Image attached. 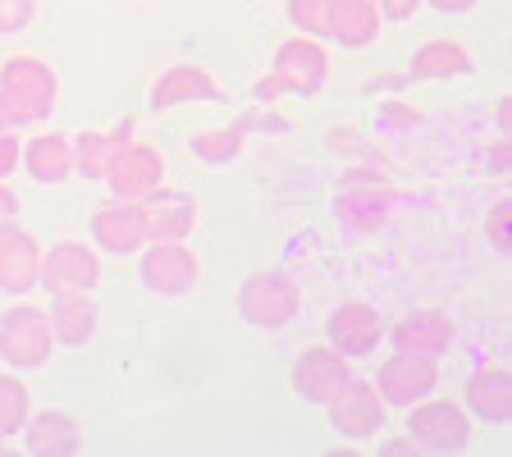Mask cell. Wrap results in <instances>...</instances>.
Returning a JSON list of instances; mask_svg holds the SVG:
<instances>
[{
    "instance_id": "6da1fadb",
    "label": "cell",
    "mask_w": 512,
    "mask_h": 457,
    "mask_svg": "<svg viewBox=\"0 0 512 457\" xmlns=\"http://www.w3.org/2000/svg\"><path fill=\"white\" fill-rule=\"evenodd\" d=\"M55 96H60V78L46 55L14 51L0 64V115L10 128L46 124L55 115Z\"/></svg>"
},
{
    "instance_id": "7a4b0ae2",
    "label": "cell",
    "mask_w": 512,
    "mask_h": 457,
    "mask_svg": "<svg viewBox=\"0 0 512 457\" xmlns=\"http://www.w3.org/2000/svg\"><path fill=\"white\" fill-rule=\"evenodd\" d=\"M55 348L60 343H55L51 316L42 307H32L28 298L5 307V316H0V362L10 371H37V366L51 362Z\"/></svg>"
},
{
    "instance_id": "3957f363",
    "label": "cell",
    "mask_w": 512,
    "mask_h": 457,
    "mask_svg": "<svg viewBox=\"0 0 512 457\" xmlns=\"http://www.w3.org/2000/svg\"><path fill=\"white\" fill-rule=\"evenodd\" d=\"M298 307L302 293L284 270H252L238 284V316L256 330H284V325L298 320Z\"/></svg>"
},
{
    "instance_id": "277c9868",
    "label": "cell",
    "mask_w": 512,
    "mask_h": 457,
    "mask_svg": "<svg viewBox=\"0 0 512 457\" xmlns=\"http://www.w3.org/2000/svg\"><path fill=\"white\" fill-rule=\"evenodd\" d=\"M407 439L421 453H458L471 444V412L453 398H421L407 407Z\"/></svg>"
},
{
    "instance_id": "5b68a950",
    "label": "cell",
    "mask_w": 512,
    "mask_h": 457,
    "mask_svg": "<svg viewBox=\"0 0 512 457\" xmlns=\"http://www.w3.org/2000/svg\"><path fill=\"white\" fill-rule=\"evenodd\" d=\"M325 416H330V426H334L339 439H348V444H366V439H375L384 430V421H389V403L380 398L375 380H357V375H348V380L339 384V394L325 403Z\"/></svg>"
},
{
    "instance_id": "8992f818",
    "label": "cell",
    "mask_w": 512,
    "mask_h": 457,
    "mask_svg": "<svg viewBox=\"0 0 512 457\" xmlns=\"http://www.w3.org/2000/svg\"><path fill=\"white\" fill-rule=\"evenodd\" d=\"M270 74L279 78L284 96H316L320 87L330 83L334 74V55L320 37H307V32H293L275 46V60H270Z\"/></svg>"
},
{
    "instance_id": "52a82bcc",
    "label": "cell",
    "mask_w": 512,
    "mask_h": 457,
    "mask_svg": "<svg viewBox=\"0 0 512 457\" xmlns=\"http://www.w3.org/2000/svg\"><path fill=\"white\" fill-rule=\"evenodd\" d=\"M37 288H46L51 298L64 293H96L101 288V252L83 238H60V243L42 247V275Z\"/></svg>"
},
{
    "instance_id": "ba28073f",
    "label": "cell",
    "mask_w": 512,
    "mask_h": 457,
    "mask_svg": "<svg viewBox=\"0 0 512 457\" xmlns=\"http://www.w3.org/2000/svg\"><path fill=\"white\" fill-rule=\"evenodd\" d=\"M101 183L110 188V197H128V202H147L151 192L165 188V156L160 147L151 142H138V138H124L110 156L106 174Z\"/></svg>"
},
{
    "instance_id": "9c48e42d",
    "label": "cell",
    "mask_w": 512,
    "mask_h": 457,
    "mask_svg": "<svg viewBox=\"0 0 512 457\" xmlns=\"http://www.w3.org/2000/svg\"><path fill=\"white\" fill-rule=\"evenodd\" d=\"M389 202H394V188L380 170L371 165H352L348 179L334 192V206H339L343 224L357 229V234H375L384 220H389Z\"/></svg>"
},
{
    "instance_id": "30bf717a",
    "label": "cell",
    "mask_w": 512,
    "mask_h": 457,
    "mask_svg": "<svg viewBox=\"0 0 512 457\" xmlns=\"http://www.w3.org/2000/svg\"><path fill=\"white\" fill-rule=\"evenodd\" d=\"M375 389L389 407H412L421 398H430L439 389V366L435 357H421V352H403L394 348V357H384L380 371H375Z\"/></svg>"
},
{
    "instance_id": "8fae6325",
    "label": "cell",
    "mask_w": 512,
    "mask_h": 457,
    "mask_svg": "<svg viewBox=\"0 0 512 457\" xmlns=\"http://www.w3.org/2000/svg\"><path fill=\"white\" fill-rule=\"evenodd\" d=\"M202 279V261L188 247V238H165V243L142 247V284L160 298H179Z\"/></svg>"
},
{
    "instance_id": "7c38bea8",
    "label": "cell",
    "mask_w": 512,
    "mask_h": 457,
    "mask_svg": "<svg viewBox=\"0 0 512 457\" xmlns=\"http://www.w3.org/2000/svg\"><path fill=\"white\" fill-rule=\"evenodd\" d=\"M92 247L106 256H138L147 247V229H142V211L128 197H106L96 202L92 220H87Z\"/></svg>"
},
{
    "instance_id": "4fadbf2b",
    "label": "cell",
    "mask_w": 512,
    "mask_h": 457,
    "mask_svg": "<svg viewBox=\"0 0 512 457\" xmlns=\"http://www.w3.org/2000/svg\"><path fill=\"white\" fill-rule=\"evenodd\" d=\"M42 238L32 234L28 224L5 220L0 224V293L28 298L42 275Z\"/></svg>"
},
{
    "instance_id": "5bb4252c",
    "label": "cell",
    "mask_w": 512,
    "mask_h": 457,
    "mask_svg": "<svg viewBox=\"0 0 512 457\" xmlns=\"http://www.w3.org/2000/svg\"><path fill=\"white\" fill-rule=\"evenodd\" d=\"M229 92L224 87V78L220 74H211L206 64H197V60H179V64H170L165 74L151 83V110L156 115H165V110H174V106H197V101H220V96Z\"/></svg>"
},
{
    "instance_id": "9a60e30c",
    "label": "cell",
    "mask_w": 512,
    "mask_h": 457,
    "mask_svg": "<svg viewBox=\"0 0 512 457\" xmlns=\"http://www.w3.org/2000/svg\"><path fill=\"white\" fill-rule=\"evenodd\" d=\"M384 325L389 320L371 307V302H339L325 320V343L343 357H375V348L384 343Z\"/></svg>"
},
{
    "instance_id": "2e32d148",
    "label": "cell",
    "mask_w": 512,
    "mask_h": 457,
    "mask_svg": "<svg viewBox=\"0 0 512 457\" xmlns=\"http://www.w3.org/2000/svg\"><path fill=\"white\" fill-rule=\"evenodd\" d=\"M348 375L352 371H348V357H343V352H334L330 343H311V348L298 352L288 380H293V394H298L307 407H325L334 394H339V384L348 380Z\"/></svg>"
},
{
    "instance_id": "e0dca14e",
    "label": "cell",
    "mask_w": 512,
    "mask_h": 457,
    "mask_svg": "<svg viewBox=\"0 0 512 457\" xmlns=\"http://www.w3.org/2000/svg\"><path fill=\"white\" fill-rule=\"evenodd\" d=\"M384 339L403 352H421V357H444L453 343V316L444 307H416L403 311L394 325H384Z\"/></svg>"
},
{
    "instance_id": "ac0fdd59",
    "label": "cell",
    "mask_w": 512,
    "mask_h": 457,
    "mask_svg": "<svg viewBox=\"0 0 512 457\" xmlns=\"http://www.w3.org/2000/svg\"><path fill=\"white\" fill-rule=\"evenodd\" d=\"M19 170L28 174L32 183H42V188L69 183V174H74V138H69V133H55V128H42V133L23 138Z\"/></svg>"
},
{
    "instance_id": "d6986e66",
    "label": "cell",
    "mask_w": 512,
    "mask_h": 457,
    "mask_svg": "<svg viewBox=\"0 0 512 457\" xmlns=\"http://www.w3.org/2000/svg\"><path fill=\"white\" fill-rule=\"evenodd\" d=\"M462 407L485 426H508L512 421V375L508 366H480L467 375Z\"/></svg>"
},
{
    "instance_id": "ffe728a7",
    "label": "cell",
    "mask_w": 512,
    "mask_h": 457,
    "mask_svg": "<svg viewBox=\"0 0 512 457\" xmlns=\"http://www.w3.org/2000/svg\"><path fill=\"white\" fill-rule=\"evenodd\" d=\"M142 211V229H147V243H165V238H188L197 229V197L188 192H170L160 188L151 192L147 202H138Z\"/></svg>"
},
{
    "instance_id": "44dd1931",
    "label": "cell",
    "mask_w": 512,
    "mask_h": 457,
    "mask_svg": "<svg viewBox=\"0 0 512 457\" xmlns=\"http://www.w3.org/2000/svg\"><path fill=\"white\" fill-rule=\"evenodd\" d=\"M476 74V55L467 51L453 37H435V42H421L407 60V78L416 83H448V78H467Z\"/></svg>"
},
{
    "instance_id": "7402d4cb",
    "label": "cell",
    "mask_w": 512,
    "mask_h": 457,
    "mask_svg": "<svg viewBox=\"0 0 512 457\" xmlns=\"http://www.w3.org/2000/svg\"><path fill=\"white\" fill-rule=\"evenodd\" d=\"M23 448L28 453H42V457H69L78 453V444H83V430H78V421L64 407H42V412H32L28 421H23Z\"/></svg>"
},
{
    "instance_id": "603a6c76",
    "label": "cell",
    "mask_w": 512,
    "mask_h": 457,
    "mask_svg": "<svg viewBox=\"0 0 512 457\" xmlns=\"http://www.w3.org/2000/svg\"><path fill=\"white\" fill-rule=\"evenodd\" d=\"M380 32H384V19L375 10V0H339L325 37L334 46H343V51H371L380 42Z\"/></svg>"
},
{
    "instance_id": "cb8c5ba5",
    "label": "cell",
    "mask_w": 512,
    "mask_h": 457,
    "mask_svg": "<svg viewBox=\"0 0 512 457\" xmlns=\"http://www.w3.org/2000/svg\"><path fill=\"white\" fill-rule=\"evenodd\" d=\"M46 316H51V330H55V343H60V348H83V343H92L96 320H101L96 316L92 293H64V298H51Z\"/></svg>"
},
{
    "instance_id": "d4e9b609",
    "label": "cell",
    "mask_w": 512,
    "mask_h": 457,
    "mask_svg": "<svg viewBox=\"0 0 512 457\" xmlns=\"http://www.w3.org/2000/svg\"><path fill=\"white\" fill-rule=\"evenodd\" d=\"M133 133V124H115V128H83V133H74V174L78 179H92L101 183V174H106L110 156H115V147Z\"/></svg>"
},
{
    "instance_id": "484cf974",
    "label": "cell",
    "mask_w": 512,
    "mask_h": 457,
    "mask_svg": "<svg viewBox=\"0 0 512 457\" xmlns=\"http://www.w3.org/2000/svg\"><path fill=\"white\" fill-rule=\"evenodd\" d=\"M243 142V124H206L188 138V147L202 165H234L243 156Z\"/></svg>"
},
{
    "instance_id": "4316f807",
    "label": "cell",
    "mask_w": 512,
    "mask_h": 457,
    "mask_svg": "<svg viewBox=\"0 0 512 457\" xmlns=\"http://www.w3.org/2000/svg\"><path fill=\"white\" fill-rule=\"evenodd\" d=\"M32 416V394L19 380V371H0V435L14 439L23 430V421Z\"/></svg>"
},
{
    "instance_id": "83f0119b",
    "label": "cell",
    "mask_w": 512,
    "mask_h": 457,
    "mask_svg": "<svg viewBox=\"0 0 512 457\" xmlns=\"http://www.w3.org/2000/svg\"><path fill=\"white\" fill-rule=\"evenodd\" d=\"M339 0H288V23L307 37H325L330 32V14Z\"/></svg>"
},
{
    "instance_id": "f1b7e54d",
    "label": "cell",
    "mask_w": 512,
    "mask_h": 457,
    "mask_svg": "<svg viewBox=\"0 0 512 457\" xmlns=\"http://www.w3.org/2000/svg\"><path fill=\"white\" fill-rule=\"evenodd\" d=\"M42 0H0V37H19L37 19Z\"/></svg>"
},
{
    "instance_id": "f546056e",
    "label": "cell",
    "mask_w": 512,
    "mask_h": 457,
    "mask_svg": "<svg viewBox=\"0 0 512 457\" xmlns=\"http://www.w3.org/2000/svg\"><path fill=\"white\" fill-rule=\"evenodd\" d=\"M485 238H490L494 252H508L512 247V202L508 197L490 206V215H485Z\"/></svg>"
},
{
    "instance_id": "4dcf8cb0",
    "label": "cell",
    "mask_w": 512,
    "mask_h": 457,
    "mask_svg": "<svg viewBox=\"0 0 512 457\" xmlns=\"http://www.w3.org/2000/svg\"><path fill=\"white\" fill-rule=\"evenodd\" d=\"M19 156H23V138L19 128H0V179H10V174H19Z\"/></svg>"
},
{
    "instance_id": "1f68e13d",
    "label": "cell",
    "mask_w": 512,
    "mask_h": 457,
    "mask_svg": "<svg viewBox=\"0 0 512 457\" xmlns=\"http://www.w3.org/2000/svg\"><path fill=\"white\" fill-rule=\"evenodd\" d=\"M375 10H380L384 23H389V19H394V23H407L416 10H421V0H375Z\"/></svg>"
},
{
    "instance_id": "d6a6232c",
    "label": "cell",
    "mask_w": 512,
    "mask_h": 457,
    "mask_svg": "<svg viewBox=\"0 0 512 457\" xmlns=\"http://www.w3.org/2000/svg\"><path fill=\"white\" fill-rule=\"evenodd\" d=\"M380 119L384 124H421V115H416L412 106H403V101H380Z\"/></svg>"
},
{
    "instance_id": "836d02e7",
    "label": "cell",
    "mask_w": 512,
    "mask_h": 457,
    "mask_svg": "<svg viewBox=\"0 0 512 457\" xmlns=\"http://www.w3.org/2000/svg\"><path fill=\"white\" fill-rule=\"evenodd\" d=\"M279 96H284V87H279V78L266 69V74H261V78H256V83H252V101H261V106H270V101H279Z\"/></svg>"
},
{
    "instance_id": "e575fe53",
    "label": "cell",
    "mask_w": 512,
    "mask_h": 457,
    "mask_svg": "<svg viewBox=\"0 0 512 457\" xmlns=\"http://www.w3.org/2000/svg\"><path fill=\"white\" fill-rule=\"evenodd\" d=\"M19 215V192L10 188V179H0V224Z\"/></svg>"
},
{
    "instance_id": "d590c367",
    "label": "cell",
    "mask_w": 512,
    "mask_h": 457,
    "mask_svg": "<svg viewBox=\"0 0 512 457\" xmlns=\"http://www.w3.org/2000/svg\"><path fill=\"white\" fill-rule=\"evenodd\" d=\"M421 5H430L435 14H467V10H476L480 0H421Z\"/></svg>"
},
{
    "instance_id": "8d00e7d4",
    "label": "cell",
    "mask_w": 512,
    "mask_h": 457,
    "mask_svg": "<svg viewBox=\"0 0 512 457\" xmlns=\"http://www.w3.org/2000/svg\"><path fill=\"white\" fill-rule=\"evenodd\" d=\"M485 160H490V170H494V174H508V165H512L508 138H499V142H494V147H490V156H485Z\"/></svg>"
},
{
    "instance_id": "74e56055",
    "label": "cell",
    "mask_w": 512,
    "mask_h": 457,
    "mask_svg": "<svg viewBox=\"0 0 512 457\" xmlns=\"http://www.w3.org/2000/svg\"><path fill=\"white\" fill-rule=\"evenodd\" d=\"M247 124H256V128H288V119L266 115V110H256V115H247Z\"/></svg>"
},
{
    "instance_id": "f35d334b",
    "label": "cell",
    "mask_w": 512,
    "mask_h": 457,
    "mask_svg": "<svg viewBox=\"0 0 512 457\" xmlns=\"http://www.w3.org/2000/svg\"><path fill=\"white\" fill-rule=\"evenodd\" d=\"M499 128H503V138H508V128H512V96H499Z\"/></svg>"
},
{
    "instance_id": "ab89813d",
    "label": "cell",
    "mask_w": 512,
    "mask_h": 457,
    "mask_svg": "<svg viewBox=\"0 0 512 457\" xmlns=\"http://www.w3.org/2000/svg\"><path fill=\"white\" fill-rule=\"evenodd\" d=\"M384 453H421V448H416L407 435H398V439H389V444H384Z\"/></svg>"
},
{
    "instance_id": "60d3db41",
    "label": "cell",
    "mask_w": 512,
    "mask_h": 457,
    "mask_svg": "<svg viewBox=\"0 0 512 457\" xmlns=\"http://www.w3.org/2000/svg\"><path fill=\"white\" fill-rule=\"evenodd\" d=\"M5 444H10V439H5V435H0V448H5Z\"/></svg>"
},
{
    "instance_id": "b9f144b4",
    "label": "cell",
    "mask_w": 512,
    "mask_h": 457,
    "mask_svg": "<svg viewBox=\"0 0 512 457\" xmlns=\"http://www.w3.org/2000/svg\"><path fill=\"white\" fill-rule=\"evenodd\" d=\"M0 128H5V115H0Z\"/></svg>"
}]
</instances>
